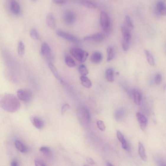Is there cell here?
Wrapping results in <instances>:
<instances>
[{
  "label": "cell",
  "mask_w": 166,
  "mask_h": 166,
  "mask_svg": "<svg viewBox=\"0 0 166 166\" xmlns=\"http://www.w3.org/2000/svg\"><path fill=\"white\" fill-rule=\"evenodd\" d=\"M0 107L10 113L17 111L20 107V103L14 95L6 94L0 97Z\"/></svg>",
  "instance_id": "1"
},
{
  "label": "cell",
  "mask_w": 166,
  "mask_h": 166,
  "mask_svg": "<svg viewBox=\"0 0 166 166\" xmlns=\"http://www.w3.org/2000/svg\"><path fill=\"white\" fill-rule=\"evenodd\" d=\"M100 22L101 27L105 35H109L111 32V22L108 15L105 11H102L101 12Z\"/></svg>",
  "instance_id": "2"
},
{
  "label": "cell",
  "mask_w": 166,
  "mask_h": 166,
  "mask_svg": "<svg viewBox=\"0 0 166 166\" xmlns=\"http://www.w3.org/2000/svg\"><path fill=\"white\" fill-rule=\"evenodd\" d=\"M72 55L77 61L80 62H84L87 59L89 56L88 53L82 49L77 48H72L70 51Z\"/></svg>",
  "instance_id": "3"
},
{
  "label": "cell",
  "mask_w": 166,
  "mask_h": 166,
  "mask_svg": "<svg viewBox=\"0 0 166 166\" xmlns=\"http://www.w3.org/2000/svg\"><path fill=\"white\" fill-rule=\"evenodd\" d=\"M76 16L75 13L71 10L66 11L63 15V20L65 24L70 25L74 24L76 21Z\"/></svg>",
  "instance_id": "4"
},
{
  "label": "cell",
  "mask_w": 166,
  "mask_h": 166,
  "mask_svg": "<svg viewBox=\"0 0 166 166\" xmlns=\"http://www.w3.org/2000/svg\"><path fill=\"white\" fill-rule=\"evenodd\" d=\"M17 95L19 99L25 102H28L30 101L32 97L31 91L24 89H19L17 92Z\"/></svg>",
  "instance_id": "5"
},
{
  "label": "cell",
  "mask_w": 166,
  "mask_h": 166,
  "mask_svg": "<svg viewBox=\"0 0 166 166\" xmlns=\"http://www.w3.org/2000/svg\"><path fill=\"white\" fill-rule=\"evenodd\" d=\"M56 33L60 37L68 41L74 43H78L79 41V39L76 36L61 30H58L56 31Z\"/></svg>",
  "instance_id": "6"
},
{
  "label": "cell",
  "mask_w": 166,
  "mask_h": 166,
  "mask_svg": "<svg viewBox=\"0 0 166 166\" xmlns=\"http://www.w3.org/2000/svg\"><path fill=\"white\" fill-rule=\"evenodd\" d=\"M121 31L123 36V41L130 44L131 40V35L130 30L124 25H122Z\"/></svg>",
  "instance_id": "7"
},
{
  "label": "cell",
  "mask_w": 166,
  "mask_h": 166,
  "mask_svg": "<svg viewBox=\"0 0 166 166\" xmlns=\"http://www.w3.org/2000/svg\"><path fill=\"white\" fill-rule=\"evenodd\" d=\"M104 35L101 33H96L95 34L86 36L84 38L85 41H101L103 40Z\"/></svg>",
  "instance_id": "8"
},
{
  "label": "cell",
  "mask_w": 166,
  "mask_h": 166,
  "mask_svg": "<svg viewBox=\"0 0 166 166\" xmlns=\"http://www.w3.org/2000/svg\"><path fill=\"white\" fill-rule=\"evenodd\" d=\"M136 117L140 124V127L142 130H144L147 127V119L145 116L141 113L137 112L136 114Z\"/></svg>",
  "instance_id": "9"
},
{
  "label": "cell",
  "mask_w": 166,
  "mask_h": 166,
  "mask_svg": "<svg viewBox=\"0 0 166 166\" xmlns=\"http://www.w3.org/2000/svg\"><path fill=\"white\" fill-rule=\"evenodd\" d=\"M103 56L102 53L98 51L94 52L91 55V61L93 64H99L102 61Z\"/></svg>",
  "instance_id": "10"
},
{
  "label": "cell",
  "mask_w": 166,
  "mask_h": 166,
  "mask_svg": "<svg viewBox=\"0 0 166 166\" xmlns=\"http://www.w3.org/2000/svg\"><path fill=\"white\" fill-rule=\"evenodd\" d=\"M132 95L135 103L137 105H140L142 99V95L140 91L137 89H134L132 91Z\"/></svg>",
  "instance_id": "11"
},
{
  "label": "cell",
  "mask_w": 166,
  "mask_h": 166,
  "mask_svg": "<svg viewBox=\"0 0 166 166\" xmlns=\"http://www.w3.org/2000/svg\"><path fill=\"white\" fill-rule=\"evenodd\" d=\"M46 24L49 28L52 29L55 28L56 22L53 15L51 14H48L46 16Z\"/></svg>",
  "instance_id": "12"
},
{
  "label": "cell",
  "mask_w": 166,
  "mask_h": 166,
  "mask_svg": "<svg viewBox=\"0 0 166 166\" xmlns=\"http://www.w3.org/2000/svg\"><path fill=\"white\" fill-rule=\"evenodd\" d=\"M11 9L13 14L18 15L20 14L21 9L18 2L15 0H12L11 3Z\"/></svg>",
  "instance_id": "13"
},
{
  "label": "cell",
  "mask_w": 166,
  "mask_h": 166,
  "mask_svg": "<svg viewBox=\"0 0 166 166\" xmlns=\"http://www.w3.org/2000/svg\"><path fill=\"white\" fill-rule=\"evenodd\" d=\"M30 121L32 125L36 128L40 129L44 126L43 121L37 117H32L30 118Z\"/></svg>",
  "instance_id": "14"
},
{
  "label": "cell",
  "mask_w": 166,
  "mask_h": 166,
  "mask_svg": "<svg viewBox=\"0 0 166 166\" xmlns=\"http://www.w3.org/2000/svg\"><path fill=\"white\" fill-rule=\"evenodd\" d=\"M157 9L160 15L165 16L166 14V6L165 3L162 1H159L157 5Z\"/></svg>",
  "instance_id": "15"
},
{
  "label": "cell",
  "mask_w": 166,
  "mask_h": 166,
  "mask_svg": "<svg viewBox=\"0 0 166 166\" xmlns=\"http://www.w3.org/2000/svg\"><path fill=\"white\" fill-rule=\"evenodd\" d=\"M82 85L86 88L89 89L92 86L91 81L88 77L85 76H81L80 78Z\"/></svg>",
  "instance_id": "16"
},
{
  "label": "cell",
  "mask_w": 166,
  "mask_h": 166,
  "mask_svg": "<svg viewBox=\"0 0 166 166\" xmlns=\"http://www.w3.org/2000/svg\"><path fill=\"white\" fill-rule=\"evenodd\" d=\"M114 69L110 68L108 69L105 72V77L108 82H112L114 81Z\"/></svg>",
  "instance_id": "17"
},
{
  "label": "cell",
  "mask_w": 166,
  "mask_h": 166,
  "mask_svg": "<svg viewBox=\"0 0 166 166\" xmlns=\"http://www.w3.org/2000/svg\"><path fill=\"white\" fill-rule=\"evenodd\" d=\"M81 5L84 7L90 9H94L97 8L95 3L88 0H84L81 2Z\"/></svg>",
  "instance_id": "18"
},
{
  "label": "cell",
  "mask_w": 166,
  "mask_h": 166,
  "mask_svg": "<svg viewBox=\"0 0 166 166\" xmlns=\"http://www.w3.org/2000/svg\"><path fill=\"white\" fill-rule=\"evenodd\" d=\"M139 152L142 160L144 161H147V157L145 154L144 148L141 142H139Z\"/></svg>",
  "instance_id": "19"
},
{
  "label": "cell",
  "mask_w": 166,
  "mask_h": 166,
  "mask_svg": "<svg viewBox=\"0 0 166 166\" xmlns=\"http://www.w3.org/2000/svg\"><path fill=\"white\" fill-rule=\"evenodd\" d=\"M125 112L124 109L123 108L119 109L115 113V118L118 121H120L124 118Z\"/></svg>",
  "instance_id": "20"
},
{
  "label": "cell",
  "mask_w": 166,
  "mask_h": 166,
  "mask_svg": "<svg viewBox=\"0 0 166 166\" xmlns=\"http://www.w3.org/2000/svg\"><path fill=\"white\" fill-rule=\"evenodd\" d=\"M144 52L149 64L152 67L154 66L155 65L154 59L150 52L148 50H145Z\"/></svg>",
  "instance_id": "21"
},
{
  "label": "cell",
  "mask_w": 166,
  "mask_h": 166,
  "mask_svg": "<svg viewBox=\"0 0 166 166\" xmlns=\"http://www.w3.org/2000/svg\"><path fill=\"white\" fill-rule=\"evenodd\" d=\"M15 145L16 148L22 153H25L27 151V148L19 140L15 141Z\"/></svg>",
  "instance_id": "22"
},
{
  "label": "cell",
  "mask_w": 166,
  "mask_h": 166,
  "mask_svg": "<svg viewBox=\"0 0 166 166\" xmlns=\"http://www.w3.org/2000/svg\"><path fill=\"white\" fill-rule=\"evenodd\" d=\"M107 53L108 62H110L114 59L115 56V52L114 48L112 46H108L107 50Z\"/></svg>",
  "instance_id": "23"
},
{
  "label": "cell",
  "mask_w": 166,
  "mask_h": 166,
  "mask_svg": "<svg viewBox=\"0 0 166 166\" xmlns=\"http://www.w3.org/2000/svg\"><path fill=\"white\" fill-rule=\"evenodd\" d=\"M41 51V54L44 56L48 55L50 53L51 49L47 43H43L42 45Z\"/></svg>",
  "instance_id": "24"
},
{
  "label": "cell",
  "mask_w": 166,
  "mask_h": 166,
  "mask_svg": "<svg viewBox=\"0 0 166 166\" xmlns=\"http://www.w3.org/2000/svg\"><path fill=\"white\" fill-rule=\"evenodd\" d=\"M30 36L31 38L35 40H40L41 37L37 29L35 28H32L30 31Z\"/></svg>",
  "instance_id": "25"
},
{
  "label": "cell",
  "mask_w": 166,
  "mask_h": 166,
  "mask_svg": "<svg viewBox=\"0 0 166 166\" xmlns=\"http://www.w3.org/2000/svg\"><path fill=\"white\" fill-rule=\"evenodd\" d=\"M65 62L66 64L70 68H74L76 66V63L74 60L71 56H66Z\"/></svg>",
  "instance_id": "26"
},
{
  "label": "cell",
  "mask_w": 166,
  "mask_h": 166,
  "mask_svg": "<svg viewBox=\"0 0 166 166\" xmlns=\"http://www.w3.org/2000/svg\"><path fill=\"white\" fill-rule=\"evenodd\" d=\"M82 112L83 117L85 120L88 122L90 121L91 115L88 109L85 107H83L82 109Z\"/></svg>",
  "instance_id": "27"
},
{
  "label": "cell",
  "mask_w": 166,
  "mask_h": 166,
  "mask_svg": "<svg viewBox=\"0 0 166 166\" xmlns=\"http://www.w3.org/2000/svg\"><path fill=\"white\" fill-rule=\"evenodd\" d=\"M125 25L130 30H133L134 26L130 17L128 15H126L125 19Z\"/></svg>",
  "instance_id": "28"
},
{
  "label": "cell",
  "mask_w": 166,
  "mask_h": 166,
  "mask_svg": "<svg viewBox=\"0 0 166 166\" xmlns=\"http://www.w3.org/2000/svg\"><path fill=\"white\" fill-rule=\"evenodd\" d=\"M49 68L54 75L55 77L58 79L60 78L58 69L55 66L51 63H49L48 64Z\"/></svg>",
  "instance_id": "29"
},
{
  "label": "cell",
  "mask_w": 166,
  "mask_h": 166,
  "mask_svg": "<svg viewBox=\"0 0 166 166\" xmlns=\"http://www.w3.org/2000/svg\"><path fill=\"white\" fill-rule=\"evenodd\" d=\"M18 53L19 56H22L25 53V45L22 41H19L18 46Z\"/></svg>",
  "instance_id": "30"
},
{
  "label": "cell",
  "mask_w": 166,
  "mask_h": 166,
  "mask_svg": "<svg viewBox=\"0 0 166 166\" xmlns=\"http://www.w3.org/2000/svg\"><path fill=\"white\" fill-rule=\"evenodd\" d=\"M78 71L82 76H86L89 74L88 69L84 65H81L79 66Z\"/></svg>",
  "instance_id": "31"
},
{
  "label": "cell",
  "mask_w": 166,
  "mask_h": 166,
  "mask_svg": "<svg viewBox=\"0 0 166 166\" xmlns=\"http://www.w3.org/2000/svg\"><path fill=\"white\" fill-rule=\"evenodd\" d=\"M97 127L100 130L104 131L106 129V127L104 123L102 121H97Z\"/></svg>",
  "instance_id": "32"
},
{
  "label": "cell",
  "mask_w": 166,
  "mask_h": 166,
  "mask_svg": "<svg viewBox=\"0 0 166 166\" xmlns=\"http://www.w3.org/2000/svg\"><path fill=\"white\" fill-rule=\"evenodd\" d=\"M154 82L157 85L161 84L162 80V76L160 74H157L155 76L154 78Z\"/></svg>",
  "instance_id": "33"
},
{
  "label": "cell",
  "mask_w": 166,
  "mask_h": 166,
  "mask_svg": "<svg viewBox=\"0 0 166 166\" xmlns=\"http://www.w3.org/2000/svg\"><path fill=\"white\" fill-rule=\"evenodd\" d=\"M40 151L46 155L50 154L51 152V149L46 147H43L40 149Z\"/></svg>",
  "instance_id": "34"
},
{
  "label": "cell",
  "mask_w": 166,
  "mask_h": 166,
  "mask_svg": "<svg viewBox=\"0 0 166 166\" xmlns=\"http://www.w3.org/2000/svg\"><path fill=\"white\" fill-rule=\"evenodd\" d=\"M35 165L36 166H45L46 165L42 159H36L35 161Z\"/></svg>",
  "instance_id": "35"
},
{
  "label": "cell",
  "mask_w": 166,
  "mask_h": 166,
  "mask_svg": "<svg viewBox=\"0 0 166 166\" xmlns=\"http://www.w3.org/2000/svg\"><path fill=\"white\" fill-rule=\"evenodd\" d=\"M117 136L118 140L121 142V144L126 141L124 138L123 135L120 131H117Z\"/></svg>",
  "instance_id": "36"
},
{
  "label": "cell",
  "mask_w": 166,
  "mask_h": 166,
  "mask_svg": "<svg viewBox=\"0 0 166 166\" xmlns=\"http://www.w3.org/2000/svg\"><path fill=\"white\" fill-rule=\"evenodd\" d=\"M130 44L127 42L122 41V46L123 49L125 51H127L128 50Z\"/></svg>",
  "instance_id": "37"
},
{
  "label": "cell",
  "mask_w": 166,
  "mask_h": 166,
  "mask_svg": "<svg viewBox=\"0 0 166 166\" xmlns=\"http://www.w3.org/2000/svg\"><path fill=\"white\" fill-rule=\"evenodd\" d=\"M53 3L57 5H64L67 3L68 0H52Z\"/></svg>",
  "instance_id": "38"
},
{
  "label": "cell",
  "mask_w": 166,
  "mask_h": 166,
  "mask_svg": "<svg viewBox=\"0 0 166 166\" xmlns=\"http://www.w3.org/2000/svg\"><path fill=\"white\" fill-rule=\"evenodd\" d=\"M70 108V106L68 104H65L63 105L61 109V113L62 115H64L66 111Z\"/></svg>",
  "instance_id": "39"
},
{
  "label": "cell",
  "mask_w": 166,
  "mask_h": 166,
  "mask_svg": "<svg viewBox=\"0 0 166 166\" xmlns=\"http://www.w3.org/2000/svg\"><path fill=\"white\" fill-rule=\"evenodd\" d=\"M121 144L122 147L126 151H129V150H130V148H129V146L127 143V141H126L122 143Z\"/></svg>",
  "instance_id": "40"
},
{
  "label": "cell",
  "mask_w": 166,
  "mask_h": 166,
  "mask_svg": "<svg viewBox=\"0 0 166 166\" xmlns=\"http://www.w3.org/2000/svg\"><path fill=\"white\" fill-rule=\"evenodd\" d=\"M86 160L89 164L93 165L95 164V162L94 160L91 158L89 157L86 158Z\"/></svg>",
  "instance_id": "41"
},
{
  "label": "cell",
  "mask_w": 166,
  "mask_h": 166,
  "mask_svg": "<svg viewBox=\"0 0 166 166\" xmlns=\"http://www.w3.org/2000/svg\"><path fill=\"white\" fill-rule=\"evenodd\" d=\"M11 165L12 166H17L18 165V162L15 160H13L11 162Z\"/></svg>",
  "instance_id": "42"
},
{
  "label": "cell",
  "mask_w": 166,
  "mask_h": 166,
  "mask_svg": "<svg viewBox=\"0 0 166 166\" xmlns=\"http://www.w3.org/2000/svg\"><path fill=\"white\" fill-rule=\"evenodd\" d=\"M107 165L108 166H113L110 162H108L107 164Z\"/></svg>",
  "instance_id": "43"
},
{
  "label": "cell",
  "mask_w": 166,
  "mask_h": 166,
  "mask_svg": "<svg viewBox=\"0 0 166 166\" xmlns=\"http://www.w3.org/2000/svg\"><path fill=\"white\" fill-rule=\"evenodd\" d=\"M31 1L33 2H35L37 1V0H31Z\"/></svg>",
  "instance_id": "44"
}]
</instances>
